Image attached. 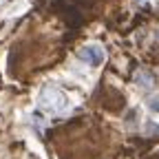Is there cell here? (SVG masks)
I'll use <instances>...</instances> for the list:
<instances>
[{"label": "cell", "instance_id": "6da1fadb", "mask_svg": "<svg viewBox=\"0 0 159 159\" xmlns=\"http://www.w3.org/2000/svg\"><path fill=\"white\" fill-rule=\"evenodd\" d=\"M38 106L47 113H64V111H69L71 102H69L66 93H62L57 86L44 84L38 93Z\"/></svg>", "mask_w": 159, "mask_h": 159}, {"label": "cell", "instance_id": "7a4b0ae2", "mask_svg": "<svg viewBox=\"0 0 159 159\" xmlns=\"http://www.w3.org/2000/svg\"><path fill=\"white\" fill-rule=\"evenodd\" d=\"M77 57L82 60L84 64H89V66H102L104 64V60H106V51H104V47L102 44H95V42H91V44H84L82 49L77 51Z\"/></svg>", "mask_w": 159, "mask_h": 159}, {"label": "cell", "instance_id": "3957f363", "mask_svg": "<svg viewBox=\"0 0 159 159\" xmlns=\"http://www.w3.org/2000/svg\"><path fill=\"white\" fill-rule=\"evenodd\" d=\"M135 82L142 86V89H150V86H152V77H150V73H146V71H139V73L135 75Z\"/></svg>", "mask_w": 159, "mask_h": 159}, {"label": "cell", "instance_id": "277c9868", "mask_svg": "<svg viewBox=\"0 0 159 159\" xmlns=\"http://www.w3.org/2000/svg\"><path fill=\"white\" fill-rule=\"evenodd\" d=\"M146 106H148L152 113H159V95H150L148 102H146Z\"/></svg>", "mask_w": 159, "mask_h": 159}, {"label": "cell", "instance_id": "5b68a950", "mask_svg": "<svg viewBox=\"0 0 159 159\" xmlns=\"http://www.w3.org/2000/svg\"><path fill=\"white\" fill-rule=\"evenodd\" d=\"M146 133L150 135V133H159V126L155 124V122H148V126H146Z\"/></svg>", "mask_w": 159, "mask_h": 159}, {"label": "cell", "instance_id": "8992f818", "mask_svg": "<svg viewBox=\"0 0 159 159\" xmlns=\"http://www.w3.org/2000/svg\"><path fill=\"white\" fill-rule=\"evenodd\" d=\"M148 0H135V5H146Z\"/></svg>", "mask_w": 159, "mask_h": 159}]
</instances>
